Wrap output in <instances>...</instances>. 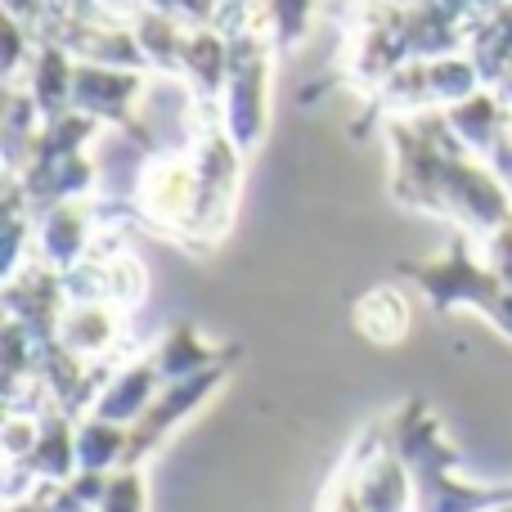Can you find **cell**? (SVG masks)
<instances>
[{
    "instance_id": "cell-1",
    "label": "cell",
    "mask_w": 512,
    "mask_h": 512,
    "mask_svg": "<svg viewBox=\"0 0 512 512\" xmlns=\"http://www.w3.org/2000/svg\"><path fill=\"white\" fill-rule=\"evenodd\" d=\"M265 77H270V63H265V41L261 32L243 27L230 41V131L239 144H252L265 126Z\"/></svg>"
},
{
    "instance_id": "cell-2",
    "label": "cell",
    "mask_w": 512,
    "mask_h": 512,
    "mask_svg": "<svg viewBox=\"0 0 512 512\" xmlns=\"http://www.w3.org/2000/svg\"><path fill=\"white\" fill-rule=\"evenodd\" d=\"M265 14L274 23V36L279 41H301L310 27V14H315V0H265Z\"/></svg>"
}]
</instances>
